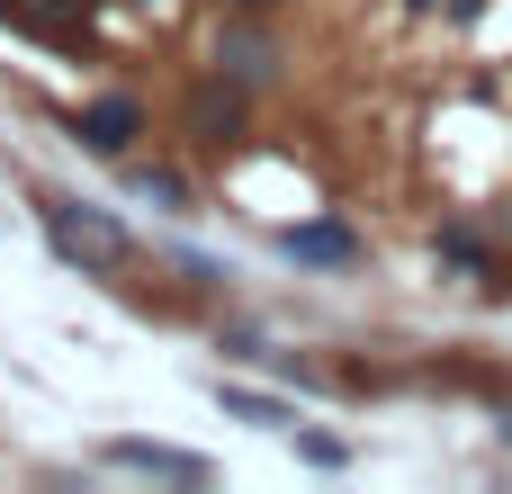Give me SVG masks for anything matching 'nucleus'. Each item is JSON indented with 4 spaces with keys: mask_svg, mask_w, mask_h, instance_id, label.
Returning <instances> with one entry per match:
<instances>
[{
    "mask_svg": "<svg viewBox=\"0 0 512 494\" xmlns=\"http://www.w3.org/2000/svg\"><path fill=\"white\" fill-rule=\"evenodd\" d=\"M135 126H144L135 99H90V108H81V144H99V153H126Z\"/></svg>",
    "mask_w": 512,
    "mask_h": 494,
    "instance_id": "nucleus-1",
    "label": "nucleus"
},
{
    "mask_svg": "<svg viewBox=\"0 0 512 494\" xmlns=\"http://www.w3.org/2000/svg\"><path fill=\"white\" fill-rule=\"evenodd\" d=\"M288 252H297V261H360V234H342V225H306V234H288Z\"/></svg>",
    "mask_w": 512,
    "mask_h": 494,
    "instance_id": "nucleus-2",
    "label": "nucleus"
},
{
    "mask_svg": "<svg viewBox=\"0 0 512 494\" xmlns=\"http://www.w3.org/2000/svg\"><path fill=\"white\" fill-rule=\"evenodd\" d=\"M117 459H126V468H153V477H180V486H198V477H207V459H180V450H144V441H117Z\"/></svg>",
    "mask_w": 512,
    "mask_h": 494,
    "instance_id": "nucleus-3",
    "label": "nucleus"
},
{
    "mask_svg": "<svg viewBox=\"0 0 512 494\" xmlns=\"http://www.w3.org/2000/svg\"><path fill=\"white\" fill-rule=\"evenodd\" d=\"M243 9H252V0H243Z\"/></svg>",
    "mask_w": 512,
    "mask_h": 494,
    "instance_id": "nucleus-4",
    "label": "nucleus"
}]
</instances>
